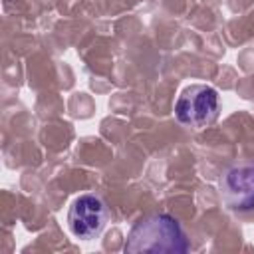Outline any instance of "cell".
<instances>
[{
  "mask_svg": "<svg viewBox=\"0 0 254 254\" xmlns=\"http://www.w3.org/2000/svg\"><path fill=\"white\" fill-rule=\"evenodd\" d=\"M123 250L127 254H181L189 250V240L177 218L167 212H151L133 224Z\"/></svg>",
  "mask_w": 254,
  "mask_h": 254,
  "instance_id": "6da1fadb",
  "label": "cell"
},
{
  "mask_svg": "<svg viewBox=\"0 0 254 254\" xmlns=\"http://www.w3.org/2000/svg\"><path fill=\"white\" fill-rule=\"evenodd\" d=\"M109 222V208L105 200L95 192L79 194L67 212V226L73 236L81 240L97 238Z\"/></svg>",
  "mask_w": 254,
  "mask_h": 254,
  "instance_id": "3957f363",
  "label": "cell"
},
{
  "mask_svg": "<svg viewBox=\"0 0 254 254\" xmlns=\"http://www.w3.org/2000/svg\"><path fill=\"white\" fill-rule=\"evenodd\" d=\"M218 190L228 210H254V163L228 165L218 179Z\"/></svg>",
  "mask_w": 254,
  "mask_h": 254,
  "instance_id": "277c9868",
  "label": "cell"
},
{
  "mask_svg": "<svg viewBox=\"0 0 254 254\" xmlns=\"http://www.w3.org/2000/svg\"><path fill=\"white\" fill-rule=\"evenodd\" d=\"M175 115L183 125L192 129H204L218 117V93L210 85H189L181 91Z\"/></svg>",
  "mask_w": 254,
  "mask_h": 254,
  "instance_id": "7a4b0ae2",
  "label": "cell"
}]
</instances>
